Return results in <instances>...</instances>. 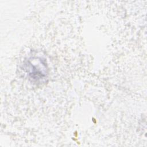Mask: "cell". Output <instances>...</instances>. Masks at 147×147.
<instances>
[{
  "label": "cell",
  "instance_id": "6da1fadb",
  "mask_svg": "<svg viewBox=\"0 0 147 147\" xmlns=\"http://www.w3.org/2000/svg\"><path fill=\"white\" fill-rule=\"evenodd\" d=\"M25 65V69L29 79L33 81L42 82L47 78V65L41 58L30 59L27 61Z\"/></svg>",
  "mask_w": 147,
  "mask_h": 147
}]
</instances>
